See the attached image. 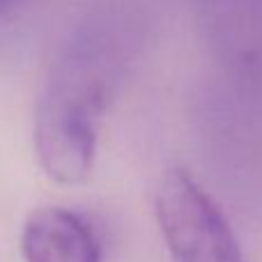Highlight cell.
<instances>
[{"instance_id":"cell-5","label":"cell","mask_w":262,"mask_h":262,"mask_svg":"<svg viewBox=\"0 0 262 262\" xmlns=\"http://www.w3.org/2000/svg\"><path fill=\"white\" fill-rule=\"evenodd\" d=\"M0 7H3V0H0Z\"/></svg>"},{"instance_id":"cell-2","label":"cell","mask_w":262,"mask_h":262,"mask_svg":"<svg viewBox=\"0 0 262 262\" xmlns=\"http://www.w3.org/2000/svg\"><path fill=\"white\" fill-rule=\"evenodd\" d=\"M154 214L175 262H246L228 216L186 168L161 175Z\"/></svg>"},{"instance_id":"cell-4","label":"cell","mask_w":262,"mask_h":262,"mask_svg":"<svg viewBox=\"0 0 262 262\" xmlns=\"http://www.w3.org/2000/svg\"><path fill=\"white\" fill-rule=\"evenodd\" d=\"M212 44L232 62L262 55V0H193Z\"/></svg>"},{"instance_id":"cell-3","label":"cell","mask_w":262,"mask_h":262,"mask_svg":"<svg viewBox=\"0 0 262 262\" xmlns=\"http://www.w3.org/2000/svg\"><path fill=\"white\" fill-rule=\"evenodd\" d=\"M26 262H101V246L85 219L64 207H37L21 232Z\"/></svg>"},{"instance_id":"cell-1","label":"cell","mask_w":262,"mask_h":262,"mask_svg":"<svg viewBox=\"0 0 262 262\" xmlns=\"http://www.w3.org/2000/svg\"><path fill=\"white\" fill-rule=\"evenodd\" d=\"M106 97V69L88 51L67 55L55 69L37 106L32 134L37 161L53 182L76 186L90 180Z\"/></svg>"}]
</instances>
